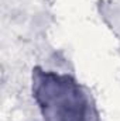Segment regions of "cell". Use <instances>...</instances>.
I'll return each mask as SVG.
<instances>
[{
    "mask_svg": "<svg viewBox=\"0 0 120 121\" xmlns=\"http://www.w3.org/2000/svg\"><path fill=\"white\" fill-rule=\"evenodd\" d=\"M32 93L44 121H97L88 94L71 76L35 68Z\"/></svg>",
    "mask_w": 120,
    "mask_h": 121,
    "instance_id": "obj_1",
    "label": "cell"
}]
</instances>
